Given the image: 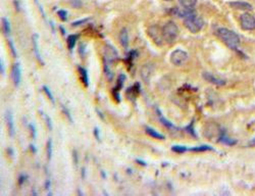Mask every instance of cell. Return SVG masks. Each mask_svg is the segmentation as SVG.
<instances>
[{
  "label": "cell",
  "mask_w": 255,
  "mask_h": 196,
  "mask_svg": "<svg viewBox=\"0 0 255 196\" xmlns=\"http://www.w3.org/2000/svg\"><path fill=\"white\" fill-rule=\"evenodd\" d=\"M184 18V25L191 33L200 32L204 26V21L201 16L196 14V12L192 11L191 9H185V11L181 14Z\"/></svg>",
  "instance_id": "6da1fadb"
},
{
  "label": "cell",
  "mask_w": 255,
  "mask_h": 196,
  "mask_svg": "<svg viewBox=\"0 0 255 196\" xmlns=\"http://www.w3.org/2000/svg\"><path fill=\"white\" fill-rule=\"evenodd\" d=\"M217 35L229 48L233 49V50H237L241 43L240 37L238 36V34L227 28H220L217 31Z\"/></svg>",
  "instance_id": "7a4b0ae2"
},
{
  "label": "cell",
  "mask_w": 255,
  "mask_h": 196,
  "mask_svg": "<svg viewBox=\"0 0 255 196\" xmlns=\"http://www.w3.org/2000/svg\"><path fill=\"white\" fill-rule=\"evenodd\" d=\"M163 41L168 44H172L179 36V28L175 22H166L161 29Z\"/></svg>",
  "instance_id": "3957f363"
},
{
  "label": "cell",
  "mask_w": 255,
  "mask_h": 196,
  "mask_svg": "<svg viewBox=\"0 0 255 196\" xmlns=\"http://www.w3.org/2000/svg\"><path fill=\"white\" fill-rule=\"evenodd\" d=\"M188 53L182 49H176V50L172 51L171 54V63L176 65V67H181V65L185 64L188 60Z\"/></svg>",
  "instance_id": "277c9868"
},
{
  "label": "cell",
  "mask_w": 255,
  "mask_h": 196,
  "mask_svg": "<svg viewBox=\"0 0 255 196\" xmlns=\"http://www.w3.org/2000/svg\"><path fill=\"white\" fill-rule=\"evenodd\" d=\"M240 25L241 28L245 31L255 30V18L248 12H245L240 16Z\"/></svg>",
  "instance_id": "5b68a950"
},
{
  "label": "cell",
  "mask_w": 255,
  "mask_h": 196,
  "mask_svg": "<svg viewBox=\"0 0 255 196\" xmlns=\"http://www.w3.org/2000/svg\"><path fill=\"white\" fill-rule=\"evenodd\" d=\"M117 57H119V53H117V51L114 49V47H112L111 45H109V44H106L105 48H104L103 60H105L111 64Z\"/></svg>",
  "instance_id": "8992f818"
},
{
  "label": "cell",
  "mask_w": 255,
  "mask_h": 196,
  "mask_svg": "<svg viewBox=\"0 0 255 196\" xmlns=\"http://www.w3.org/2000/svg\"><path fill=\"white\" fill-rule=\"evenodd\" d=\"M21 67H19V63H15L14 65H12V70H11V80L14 82V86L18 87L19 83H21Z\"/></svg>",
  "instance_id": "52a82bcc"
},
{
  "label": "cell",
  "mask_w": 255,
  "mask_h": 196,
  "mask_svg": "<svg viewBox=\"0 0 255 196\" xmlns=\"http://www.w3.org/2000/svg\"><path fill=\"white\" fill-rule=\"evenodd\" d=\"M149 35L151 36V38L154 40V42L156 44L158 45H162V42L163 41V38H162V33H161V30L159 31V29L157 27H151L149 30Z\"/></svg>",
  "instance_id": "ba28073f"
},
{
  "label": "cell",
  "mask_w": 255,
  "mask_h": 196,
  "mask_svg": "<svg viewBox=\"0 0 255 196\" xmlns=\"http://www.w3.org/2000/svg\"><path fill=\"white\" fill-rule=\"evenodd\" d=\"M229 5L234 9H238V10H252L253 6L248 2L245 1H233L230 2Z\"/></svg>",
  "instance_id": "9c48e42d"
},
{
  "label": "cell",
  "mask_w": 255,
  "mask_h": 196,
  "mask_svg": "<svg viewBox=\"0 0 255 196\" xmlns=\"http://www.w3.org/2000/svg\"><path fill=\"white\" fill-rule=\"evenodd\" d=\"M5 122H6V126H7V130L9 135L11 137L14 136V117H12V114L9 110H6L5 112V116H4Z\"/></svg>",
  "instance_id": "30bf717a"
},
{
  "label": "cell",
  "mask_w": 255,
  "mask_h": 196,
  "mask_svg": "<svg viewBox=\"0 0 255 196\" xmlns=\"http://www.w3.org/2000/svg\"><path fill=\"white\" fill-rule=\"evenodd\" d=\"M202 76H203V79L205 81H207V82H209V83L215 85V86H224V85L225 84V81L220 79V78L214 77L213 75L210 74V73H203Z\"/></svg>",
  "instance_id": "8fae6325"
},
{
  "label": "cell",
  "mask_w": 255,
  "mask_h": 196,
  "mask_svg": "<svg viewBox=\"0 0 255 196\" xmlns=\"http://www.w3.org/2000/svg\"><path fill=\"white\" fill-rule=\"evenodd\" d=\"M32 43H33V49H34V53L36 58L38 59V61L41 64H43V60L41 58V54H40V50H39V46H38V35L34 34L32 36Z\"/></svg>",
  "instance_id": "7c38bea8"
},
{
  "label": "cell",
  "mask_w": 255,
  "mask_h": 196,
  "mask_svg": "<svg viewBox=\"0 0 255 196\" xmlns=\"http://www.w3.org/2000/svg\"><path fill=\"white\" fill-rule=\"evenodd\" d=\"M119 42L123 48L127 49L129 47V35H127V30L126 28H123L119 33Z\"/></svg>",
  "instance_id": "4fadbf2b"
},
{
  "label": "cell",
  "mask_w": 255,
  "mask_h": 196,
  "mask_svg": "<svg viewBox=\"0 0 255 196\" xmlns=\"http://www.w3.org/2000/svg\"><path fill=\"white\" fill-rule=\"evenodd\" d=\"M146 133L148 134L150 137H152V138L154 139H159V140H163L164 139V136L162 135V134L158 133L157 131H155L154 129L152 128H149V127H146Z\"/></svg>",
  "instance_id": "5bb4252c"
},
{
  "label": "cell",
  "mask_w": 255,
  "mask_h": 196,
  "mask_svg": "<svg viewBox=\"0 0 255 196\" xmlns=\"http://www.w3.org/2000/svg\"><path fill=\"white\" fill-rule=\"evenodd\" d=\"M78 71H79V73H80V76H81V79H82V82H83V84L86 87H88V85H89V78H88L87 71L82 67H78Z\"/></svg>",
  "instance_id": "9a60e30c"
},
{
  "label": "cell",
  "mask_w": 255,
  "mask_h": 196,
  "mask_svg": "<svg viewBox=\"0 0 255 196\" xmlns=\"http://www.w3.org/2000/svg\"><path fill=\"white\" fill-rule=\"evenodd\" d=\"M179 2L184 9H192L197 3V0H179Z\"/></svg>",
  "instance_id": "2e32d148"
},
{
  "label": "cell",
  "mask_w": 255,
  "mask_h": 196,
  "mask_svg": "<svg viewBox=\"0 0 255 196\" xmlns=\"http://www.w3.org/2000/svg\"><path fill=\"white\" fill-rule=\"evenodd\" d=\"M189 150L194 151V152H203V151H212L213 148H212L211 146H208V145H201V146L193 147V148H190Z\"/></svg>",
  "instance_id": "e0dca14e"
},
{
  "label": "cell",
  "mask_w": 255,
  "mask_h": 196,
  "mask_svg": "<svg viewBox=\"0 0 255 196\" xmlns=\"http://www.w3.org/2000/svg\"><path fill=\"white\" fill-rule=\"evenodd\" d=\"M1 22H2V30H3V33H4V35L8 36L9 33H10V24H9L8 19L6 18H2Z\"/></svg>",
  "instance_id": "ac0fdd59"
},
{
  "label": "cell",
  "mask_w": 255,
  "mask_h": 196,
  "mask_svg": "<svg viewBox=\"0 0 255 196\" xmlns=\"http://www.w3.org/2000/svg\"><path fill=\"white\" fill-rule=\"evenodd\" d=\"M77 40H78V36L77 35H70L67 37V46H68V49L70 50H73L75 45L77 43Z\"/></svg>",
  "instance_id": "d6986e66"
},
{
  "label": "cell",
  "mask_w": 255,
  "mask_h": 196,
  "mask_svg": "<svg viewBox=\"0 0 255 196\" xmlns=\"http://www.w3.org/2000/svg\"><path fill=\"white\" fill-rule=\"evenodd\" d=\"M220 141L221 143H224V144H227V145H235L237 143L236 140H232L231 138H229L225 134H223V135L220 137Z\"/></svg>",
  "instance_id": "ffe728a7"
},
{
  "label": "cell",
  "mask_w": 255,
  "mask_h": 196,
  "mask_svg": "<svg viewBox=\"0 0 255 196\" xmlns=\"http://www.w3.org/2000/svg\"><path fill=\"white\" fill-rule=\"evenodd\" d=\"M157 113H158V116H159V120L162 123V125H164L165 127H168V128H175V126L172 125V124L169 122V120H166L165 117L163 116L161 113H160L159 110H157Z\"/></svg>",
  "instance_id": "44dd1931"
},
{
  "label": "cell",
  "mask_w": 255,
  "mask_h": 196,
  "mask_svg": "<svg viewBox=\"0 0 255 196\" xmlns=\"http://www.w3.org/2000/svg\"><path fill=\"white\" fill-rule=\"evenodd\" d=\"M126 81V76L123 74H120L119 76V79H117V86L115 89H113V90H115V91H119L120 88L123 87V82Z\"/></svg>",
  "instance_id": "7402d4cb"
},
{
  "label": "cell",
  "mask_w": 255,
  "mask_h": 196,
  "mask_svg": "<svg viewBox=\"0 0 255 196\" xmlns=\"http://www.w3.org/2000/svg\"><path fill=\"white\" fill-rule=\"evenodd\" d=\"M172 150L174 152H176V153H184L188 150V148L186 146H182V145H175L172 147Z\"/></svg>",
  "instance_id": "603a6c76"
},
{
  "label": "cell",
  "mask_w": 255,
  "mask_h": 196,
  "mask_svg": "<svg viewBox=\"0 0 255 196\" xmlns=\"http://www.w3.org/2000/svg\"><path fill=\"white\" fill-rule=\"evenodd\" d=\"M46 152H47V158H48V161H50V159H51V155H52V142H51V140H48V141H47Z\"/></svg>",
  "instance_id": "cb8c5ba5"
},
{
  "label": "cell",
  "mask_w": 255,
  "mask_h": 196,
  "mask_svg": "<svg viewBox=\"0 0 255 196\" xmlns=\"http://www.w3.org/2000/svg\"><path fill=\"white\" fill-rule=\"evenodd\" d=\"M42 116H43V119L45 120V123H46V125L48 127V130H52V123H51V120L50 117H49L46 113H43L42 112Z\"/></svg>",
  "instance_id": "d4e9b609"
},
{
  "label": "cell",
  "mask_w": 255,
  "mask_h": 196,
  "mask_svg": "<svg viewBox=\"0 0 255 196\" xmlns=\"http://www.w3.org/2000/svg\"><path fill=\"white\" fill-rule=\"evenodd\" d=\"M43 91H44L45 93H46V95H47V97H48V99L50 100L52 103H54V98H53V95H52V94H51L50 90H49V88H48L47 86H43Z\"/></svg>",
  "instance_id": "484cf974"
},
{
  "label": "cell",
  "mask_w": 255,
  "mask_h": 196,
  "mask_svg": "<svg viewBox=\"0 0 255 196\" xmlns=\"http://www.w3.org/2000/svg\"><path fill=\"white\" fill-rule=\"evenodd\" d=\"M61 109H63V112L65 114V116H67V119L70 120V122H71V123H73L74 120H73V117H71V112H68L67 108V107H65V106L63 105V104H61Z\"/></svg>",
  "instance_id": "4316f807"
},
{
  "label": "cell",
  "mask_w": 255,
  "mask_h": 196,
  "mask_svg": "<svg viewBox=\"0 0 255 196\" xmlns=\"http://www.w3.org/2000/svg\"><path fill=\"white\" fill-rule=\"evenodd\" d=\"M57 14L59 16L60 19H63V21H67V12L65 10H63V9H60V10L57 11Z\"/></svg>",
  "instance_id": "83f0119b"
},
{
  "label": "cell",
  "mask_w": 255,
  "mask_h": 196,
  "mask_svg": "<svg viewBox=\"0 0 255 196\" xmlns=\"http://www.w3.org/2000/svg\"><path fill=\"white\" fill-rule=\"evenodd\" d=\"M8 45H9V47H10L11 54L14 55V57H16L18 56V54H16V50H15L14 44V42H12V40H8Z\"/></svg>",
  "instance_id": "f1b7e54d"
},
{
  "label": "cell",
  "mask_w": 255,
  "mask_h": 196,
  "mask_svg": "<svg viewBox=\"0 0 255 196\" xmlns=\"http://www.w3.org/2000/svg\"><path fill=\"white\" fill-rule=\"evenodd\" d=\"M88 21H89V18H86V19H81V21H77V22H74L73 24H71V26L73 27H78V26H81V25H83L85 24V22H87Z\"/></svg>",
  "instance_id": "f546056e"
},
{
  "label": "cell",
  "mask_w": 255,
  "mask_h": 196,
  "mask_svg": "<svg viewBox=\"0 0 255 196\" xmlns=\"http://www.w3.org/2000/svg\"><path fill=\"white\" fill-rule=\"evenodd\" d=\"M71 5H73L74 7H77V8H79L82 6L81 0H71Z\"/></svg>",
  "instance_id": "4dcf8cb0"
},
{
  "label": "cell",
  "mask_w": 255,
  "mask_h": 196,
  "mask_svg": "<svg viewBox=\"0 0 255 196\" xmlns=\"http://www.w3.org/2000/svg\"><path fill=\"white\" fill-rule=\"evenodd\" d=\"M29 128H30V131H31L32 138H35V137H36V129H35V127L33 126L32 124H29Z\"/></svg>",
  "instance_id": "1f68e13d"
},
{
  "label": "cell",
  "mask_w": 255,
  "mask_h": 196,
  "mask_svg": "<svg viewBox=\"0 0 255 196\" xmlns=\"http://www.w3.org/2000/svg\"><path fill=\"white\" fill-rule=\"evenodd\" d=\"M94 135H95V138L97 139V141H100V136H99V130H98V128H95L94 129Z\"/></svg>",
  "instance_id": "d6a6232c"
},
{
  "label": "cell",
  "mask_w": 255,
  "mask_h": 196,
  "mask_svg": "<svg viewBox=\"0 0 255 196\" xmlns=\"http://www.w3.org/2000/svg\"><path fill=\"white\" fill-rule=\"evenodd\" d=\"M187 130H189L188 132L189 133H191L193 136H195V134H194V131H193V124H190L188 127H187Z\"/></svg>",
  "instance_id": "836d02e7"
},
{
  "label": "cell",
  "mask_w": 255,
  "mask_h": 196,
  "mask_svg": "<svg viewBox=\"0 0 255 196\" xmlns=\"http://www.w3.org/2000/svg\"><path fill=\"white\" fill-rule=\"evenodd\" d=\"M3 60H0V67H1V75H4V67H3Z\"/></svg>",
  "instance_id": "e575fe53"
},
{
  "label": "cell",
  "mask_w": 255,
  "mask_h": 196,
  "mask_svg": "<svg viewBox=\"0 0 255 196\" xmlns=\"http://www.w3.org/2000/svg\"><path fill=\"white\" fill-rule=\"evenodd\" d=\"M74 159H75V163H78V153L76 152V150H74Z\"/></svg>",
  "instance_id": "d590c367"
},
{
  "label": "cell",
  "mask_w": 255,
  "mask_h": 196,
  "mask_svg": "<svg viewBox=\"0 0 255 196\" xmlns=\"http://www.w3.org/2000/svg\"><path fill=\"white\" fill-rule=\"evenodd\" d=\"M25 178H26L25 176H21V177H19V179H18V180H19L18 183H19V184H21V185L22 184V183H24V181H25Z\"/></svg>",
  "instance_id": "8d00e7d4"
},
{
  "label": "cell",
  "mask_w": 255,
  "mask_h": 196,
  "mask_svg": "<svg viewBox=\"0 0 255 196\" xmlns=\"http://www.w3.org/2000/svg\"><path fill=\"white\" fill-rule=\"evenodd\" d=\"M250 145H252V146H255V139H253L252 141L250 142Z\"/></svg>",
  "instance_id": "74e56055"
},
{
  "label": "cell",
  "mask_w": 255,
  "mask_h": 196,
  "mask_svg": "<svg viewBox=\"0 0 255 196\" xmlns=\"http://www.w3.org/2000/svg\"><path fill=\"white\" fill-rule=\"evenodd\" d=\"M59 29H60V30H61V32H63V34L64 35V34H65V31H64V29H63V27H59Z\"/></svg>",
  "instance_id": "f35d334b"
},
{
  "label": "cell",
  "mask_w": 255,
  "mask_h": 196,
  "mask_svg": "<svg viewBox=\"0 0 255 196\" xmlns=\"http://www.w3.org/2000/svg\"><path fill=\"white\" fill-rule=\"evenodd\" d=\"M164 1H172V0H164Z\"/></svg>",
  "instance_id": "ab89813d"
}]
</instances>
